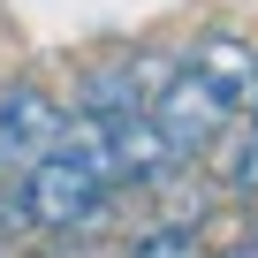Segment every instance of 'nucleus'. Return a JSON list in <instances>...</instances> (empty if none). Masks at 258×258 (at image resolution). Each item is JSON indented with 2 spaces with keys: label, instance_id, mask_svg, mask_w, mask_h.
<instances>
[{
  "label": "nucleus",
  "instance_id": "f257e3e1",
  "mask_svg": "<svg viewBox=\"0 0 258 258\" xmlns=\"http://www.w3.org/2000/svg\"><path fill=\"white\" fill-rule=\"evenodd\" d=\"M16 182H23V205H31V228H38V235H84V228H99V220L114 213V198H121V190H106L69 145H53V152H38L31 167H16Z\"/></svg>",
  "mask_w": 258,
  "mask_h": 258
},
{
  "label": "nucleus",
  "instance_id": "f03ea898",
  "mask_svg": "<svg viewBox=\"0 0 258 258\" xmlns=\"http://www.w3.org/2000/svg\"><path fill=\"white\" fill-rule=\"evenodd\" d=\"M145 114L160 121V137H167V145H175L182 160H205V152H213V145L228 137V121H235V114H228V106L213 99V84H205V76H198L190 61H182V69H167V76L152 84Z\"/></svg>",
  "mask_w": 258,
  "mask_h": 258
},
{
  "label": "nucleus",
  "instance_id": "7ed1b4c3",
  "mask_svg": "<svg viewBox=\"0 0 258 258\" xmlns=\"http://www.w3.org/2000/svg\"><path fill=\"white\" fill-rule=\"evenodd\" d=\"M61 121H69V106L53 91H38V84H0V160H8V167H31L38 152L61 145Z\"/></svg>",
  "mask_w": 258,
  "mask_h": 258
},
{
  "label": "nucleus",
  "instance_id": "20e7f679",
  "mask_svg": "<svg viewBox=\"0 0 258 258\" xmlns=\"http://www.w3.org/2000/svg\"><path fill=\"white\" fill-rule=\"evenodd\" d=\"M76 114H99V121L145 114V61H91L76 76Z\"/></svg>",
  "mask_w": 258,
  "mask_h": 258
},
{
  "label": "nucleus",
  "instance_id": "39448f33",
  "mask_svg": "<svg viewBox=\"0 0 258 258\" xmlns=\"http://www.w3.org/2000/svg\"><path fill=\"white\" fill-rule=\"evenodd\" d=\"M190 69L213 84V99H220L228 114H243V106L258 99V46H243V38H205V46L190 53Z\"/></svg>",
  "mask_w": 258,
  "mask_h": 258
},
{
  "label": "nucleus",
  "instance_id": "423d86ee",
  "mask_svg": "<svg viewBox=\"0 0 258 258\" xmlns=\"http://www.w3.org/2000/svg\"><path fill=\"white\" fill-rule=\"evenodd\" d=\"M129 258H198V228H182V220H152L137 243H129Z\"/></svg>",
  "mask_w": 258,
  "mask_h": 258
},
{
  "label": "nucleus",
  "instance_id": "0eeeda50",
  "mask_svg": "<svg viewBox=\"0 0 258 258\" xmlns=\"http://www.w3.org/2000/svg\"><path fill=\"white\" fill-rule=\"evenodd\" d=\"M46 258H84V250H69V243H53V250H46Z\"/></svg>",
  "mask_w": 258,
  "mask_h": 258
},
{
  "label": "nucleus",
  "instance_id": "6e6552de",
  "mask_svg": "<svg viewBox=\"0 0 258 258\" xmlns=\"http://www.w3.org/2000/svg\"><path fill=\"white\" fill-rule=\"evenodd\" d=\"M220 258H250V250H243V243H235V250H220Z\"/></svg>",
  "mask_w": 258,
  "mask_h": 258
},
{
  "label": "nucleus",
  "instance_id": "1a4fd4ad",
  "mask_svg": "<svg viewBox=\"0 0 258 258\" xmlns=\"http://www.w3.org/2000/svg\"><path fill=\"white\" fill-rule=\"evenodd\" d=\"M250 114H258V99H250ZM250 129H258V121H250Z\"/></svg>",
  "mask_w": 258,
  "mask_h": 258
}]
</instances>
